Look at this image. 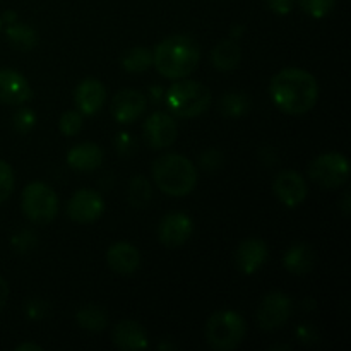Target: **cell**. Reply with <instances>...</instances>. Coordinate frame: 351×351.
<instances>
[{"label": "cell", "instance_id": "obj_1", "mask_svg": "<svg viewBox=\"0 0 351 351\" xmlns=\"http://www.w3.org/2000/svg\"><path fill=\"white\" fill-rule=\"evenodd\" d=\"M269 95L278 110L287 115L300 117L311 112L319 99V84L311 72L288 67L274 74Z\"/></svg>", "mask_w": 351, "mask_h": 351}, {"label": "cell", "instance_id": "obj_2", "mask_svg": "<svg viewBox=\"0 0 351 351\" xmlns=\"http://www.w3.org/2000/svg\"><path fill=\"white\" fill-rule=\"evenodd\" d=\"M201 60V47L189 34H171L156 45L153 65L163 77L178 81L197 69Z\"/></svg>", "mask_w": 351, "mask_h": 351}, {"label": "cell", "instance_id": "obj_3", "mask_svg": "<svg viewBox=\"0 0 351 351\" xmlns=\"http://www.w3.org/2000/svg\"><path fill=\"white\" fill-rule=\"evenodd\" d=\"M153 178L160 191L167 195L184 197L197 185V168L182 154L168 153L154 161Z\"/></svg>", "mask_w": 351, "mask_h": 351}, {"label": "cell", "instance_id": "obj_4", "mask_svg": "<svg viewBox=\"0 0 351 351\" xmlns=\"http://www.w3.org/2000/svg\"><path fill=\"white\" fill-rule=\"evenodd\" d=\"M209 88L191 79H178L167 91V106L177 119H194L211 106Z\"/></svg>", "mask_w": 351, "mask_h": 351}, {"label": "cell", "instance_id": "obj_5", "mask_svg": "<svg viewBox=\"0 0 351 351\" xmlns=\"http://www.w3.org/2000/svg\"><path fill=\"white\" fill-rule=\"evenodd\" d=\"M247 332L245 319L235 311H218L208 319L204 336L208 345L216 351L239 348Z\"/></svg>", "mask_w": 351, "mask_h": 351}, {"label": "cell", "instance_id": "obj_6", "mask_svg": "<svg viewBox=\"0 0 351 351\" xmlns=\"http://www.w3.org/2000/svg\"><path fill=\"white\" fill-rule=\"evenodd\" d=\"M21 209L29 221L45 225L53 221L58 215V197L50 185L43 182H31L21 195Z\"/></svg>", "mask_w": 351, "mask_h": 351}, {"label": "cell", "instance_id": "obj_7", "mask_svg": "<svg viewBox=\"0 0 351 351\" xmlns=\"http://www.w3.org/2000/svg\"><path fill=\"white\" fill-rule=\"evenodd\" d=\"M308 177L324 189L343 187L350 178L348 158L341 153L319 154L308 165Z\"/></svg>", "mask_w": 351, "mask_h": 351}, {"label": "cell", "instance_id": "obj_8", "mask_svg": "<svg viewBox=\"0 0 351 351\" xmlns=\"http://www.w3.org/2000/svg\"><path fill=\"white\" fill-rule=\"evenodd\" d=\"M293 314V300L281 291H273L263 298L257 308V322L263 331L281 329Z\"/></svg>", "mask_w": 351, "mask_h": 351}, {"label": "cell", "instance_id": "obj_9", "mask_svg": "<svg viewBox=\"0 0 351 351\" xmlns=\"http://www.w3.org/2000/svg\"><path fill=\"white\" fill-rule=\"evenodd\" d=\"M105 211V201L101 195L91 189H81L71 197L67 204V215L79 225H89L101 218Z\"/></svg>", "mask_w": 351, "mask_h": 351}, {"label": "cell", "instance_id": "obj_10", "mask_svg": "<svg viewBox=\"0 0 351 351\" xmlns=\"http://www.w3.org/2000/svg\"><path fill=\"white\" fill-rule=\"evenodd\" d=\"M144 141L151 149H167L177 141V122L173 115L156 112L144 123Z\"/></svg>", "mask_w": 351, "mask_h": 351}, {"label": "cell", "instance_id": "obj_11", "mask_svg": "<svg viewBox=\"0 0 351 351\" xmlns=\"http://www.w3.org/2000/svg\"><path fill=\"white\" fill-rule=\"evenodd\" d=\"M192 232H194V223L189 218L185 213L173 211L163 216L158 226V239L165 247L170 249H177V247L184 245L189 239H191Z\"/></svg>", "mask_w": 351, "mask_h": 351}, {"label": "cell", "instance_id": "obj_12", "mask_svg": "<svg viewBox=\"0 0 351 351\" xmlns=\"http://www.w3.org/2000/svg\"><path fill=\"white\" fill-rule=\"evenodd\" d=\"M147 99L146 95H143L137 89H122L113 96V101L110 110H112L113 119L119 123H132L139 120L146 113Z\"/></svg>", "mask_w": 351, "mask_h": 351}, {"label": "cell", "instance_id": "obj_13", "mask_svg": "<svg viewBox=\"0 0 351 351\" xmlns=\"http://www.w3.org/2000/svg\"><path fill=\"white\" fill-rule=\"evenodd\" d=\"M273 191L276 197L288 208H297L307 199V182L298 171L283 170L276 175L273 182Z\"/></svg>", "mask_w": 351, "mask_h": 351}, {"label": "cell", "instance_id": "obj_14", "mask_svg": "<svg viewBox=\"0 0 351 351\" xmlns=\"http://www.w3.org/2000/svg\"><path fill=\"white\" fill-rule=\"evenodd\" d=\"M33 98V89L21 72L0 69V101L5 105H24Z\"/></svg>", "mask_w": 351, "mask_h": 351}, {"label": "cell", "instance_id": "obj_15", "mask_svg": "<svg viewBox=\"0 0 351 351\" xmlns=\"http://www.w3.org/2000/svg\"><path fill=\"white\" fill-rule=\"evenodd\" d=\"M269 250L264 240L245 239L235 252L237 267L242 274H256L266 264Z\"/></svg>", "mask_w": 351, "mask_h": 351}, {"label": "cell", "instance_id": "obj_16", "mask_svg": "<svg viewBox=\"0 0 351 351\" xmlns=\"http://www.w3.org/2000/svg\"><path fill=\"white\" fill-rule=\"evenodd\" d=\"M75 105L81 115H96L103 108L106 99V89L103 82L95 77H86L75 88Z\"/></svg>", "mask_w": 351, "mask_h": 351}, {"label": "cell", "instance_id": "obj_17", "mask_svg": "<svg viewBox=\"0 0 351 351\" xmlns=\"http://www.w3.org/2000/svg\"><path fill=\"white\" fill-rule=\"evenodd\" d=\"M106 263L110 269L117 274L129 276L134 274L141 266V254L132 243L117 242L106 252Z\"/></svg>", "mask_w": 351, "mask_h": 351}, {"label": "cell", "instance_id": "obj_18", "mask_svg": "<svg viewBox=\"0 0 351 351\" xmlns=\"http://www.w3.org/2000/svg\"><path fill=\"white\" fill-rule=\"evenodd\" d=\"M113 343L123 351H139L147 348V332L137 321L125 319L113 329Z\"/></svg>", "mask_w": 351, "mask_h": 351}, {"label": "cell", "instance_id": "obj_19", "mask_svg": "<svg viewBox=\"0 0 351 351\" xmlns=\"http://www.w3.org/2000/svg\"><path fill=\"white\" fill-rule=\"evenodd\" d=\"M101 163L103 151L95 143H82L79 146L72 147L67 153V165L74 171L88 173V171H95L96 168L101 167Z\"/></svg>", "mask_w": 351, "mask_h": 351}, {"label": "cell", "instance_id": "obj_20", "mask_svg": "<svg viewBox=\"0 0 351 351\" xmlns=\"http://www.w3.org/2000/svg\"><path fill=\"white\" fill-rule=\"evenodd\" d=\"M314 250L307 243H295L287 250L283 257V266L291 274H307L314 267Z\"/></svg>", "mask_w": 351, "mask_h": 351}, {"label": "cell", "instance_id": "obj_21", "mask_svg": "<svg viewBox=\"0 0 351 351\" xmlns=\"http://www.w3.org/2000/svg\"><path fill=\"white\" fill-rule=\"evenodd\" d=\"M240 58H242V48L235 40L221 41L211 51L213 65L223 72L233 71L240 64Z\"/></svg>", "mask_w": 351, "mask_h": 351}, {"label": "cell", "instance_id": "obj_22", "mask_svg": "<svg viewBox=\"0 0 351 351\" xmlns=\"http://www.w3.org/2000/svg\"><path fill=\"white\" fill-rule=\"evenodd\" d=\"M7 41L12 45L14 48L23 51L33 50L38 45V33L31 26L23 23H10L5 29Z\"/></svg>", "mask_w": 351, "mask_h": 351}, {"label": "cell", "instance_id": "obj_23", "mask_svg": "<svg viewBox=\"0 0 351 351\" xmlns=\"http://www.w3.org/2000/svg\"><path fill=\"white\" fill-rule=\"evenodd\" d=\"M75 321L86 331L99 332L108 324V315H106L105 308L99 305H84L75 314Z\"/></svg>", "mask_w": 351, "mask_h": 351}, {"label": "cell", "instance_id": "obj_24", "mask_svg": "<svg viewBox=\"0 0 351 351\" xmlns=\"http://www.w3.org/2000/svg\"><path fill=\"white\" fill-rule=\"evenodd\" d=\"M151 65H153V53L149 51V48H130L122 57V67L130 74H141V72L147 71Z\"/></svg>", "mask_w": 351, "mask_h": 351}, {"label": "cell", "instance_id": "obj_25", "mask_svg": "<svg viewBox=\"0 0 351 351\" xmlns=\"http://www.w3.org/2000/svg\"><path fill=\"white\" fill-rule=\"evenodd\" d=\"M219 110L225 117L230 119H240V117L247 115V112L250 110V99L247 98V95L243 93H226L223 95V98L219 99Z\"/></svg>", "mask_w": 351, "mask_h": 351}, {"label": "cell", "instance_id": "obj_26", "mask_svg": "<svg viewBox=\"0 0 351 351\" xmlns=\"http://www.w3.org/2000/svg\"><path fill=\"white\" fill-rule=\"evenodd\" d=\"M297 2L305 14L315 19L326 17L336 5V0H297Z\"/></svg>", "mask_w": 351, "mask_h": 351}, {"label": "cell", "instance_id": "obj_27", "mask_svg": "<svg viewBox=\"0 0 351 351\" xmlns=\"http://www.w3.org/2000/svg\"><path fill=\"white\" fill-rule=\"evenodd\" d=\"M151 199V187L149 182L144 177H136L130 182V202L134 206L147 204Z\"/></svg>", "mask_w": 351, "mask_h": 351}, {"label": "cell", "instance_id": "obj_28", "mask_svg": "<svg viewBox=\"0 0 351 351\" xmlns=\"http://www.w3.org/2000/svg\"><path fill=\"white\" fill-rule=\"evenodd\" d=\"M14 182H16V178H14L12 167L7 161L0 160V202L7 201L9 195L12 194Z\"/></svg>", "mask_w": 351, "mask_h": 351}, {"label": "cell", "instance_id": "obj_29", "mask_svg": "<svg viewBox=\"0 0 351 351\" xmlns=\"http://www.w3.org/2000/svg\"><path fill=\"white\" fill-rule=\"evenodd\" d=\"M58 127H60V132L64 134V136H75V134L82 129V115L79 112H74V110L65 112L64 115L60 117Z\"/></svg>", "mask_w": 351, "mask_h": 351}, {"label": "cell", "instance_id": "obj_30", "mask_svg": "<svg viewBox=\"0 0 351 351\" xmlns=\"http://www.w3.org/2000/svg\"><path fill=\"white\" fill-rule=\"evenodd\" d=\"M36 123V115H34L33 110L29 108H21L19 112L14 117V127L19 134H27Z\"/></svg>", "mask_w": 351, "mask_h": 351}, {"label": "cell", "instance_id": "obj_31", "mask_svg": "<svg viewBox=\"0 0 351 351\" xmlns=\"http://www.w3.org/2000/svg\"><path fill=\"white\" fill-rule=\"evenodd\" d=\"M199 163H201V167L208 171L218 170L219 165L223 163V156H221V153H218V151H215V149L206 151V153L199 158Z\"/></svg>", "mask_w": 351, "mask_h": 351}, {"label": "cell", "instance_id": "obj_32", "mask_svg": "<svg viewBox=\"0 0 351 351\" xmlns=\"http://www.w3.org/2000/svg\"><path fill=\"white\" fill-rule=\"evenodd\" d=\"M34 243H36V237L31 232H21L19 235H16L12 239V245L17 252H26Z\"/></svg>", "mask_w": 351, "mask_h": 351}, {"label": "cell", "instance_id": "obj_33", "mask_svg": "<svg viewBox=\"0 0 351 351\" xmlns=\"http://www.w3.org/2000/svg\"><path fill=\"white\" fill-rule=\"evenodd\" d=\"M295 5V0H267V7L278 16H287L291 12Z\"/></svg>", "mask_w": 351, "mask_h": 351}, {"label": "cell", "instance_id": "obj_34", "mask_svg": "<svg viewBox=\"0 0 351 351\" xmlns=\"http://www.w3.org/2000/svg\"><path fill=\"white\" fill-rule=\"evenodd\" d=\"M134 146H136V141H134V137H130L129 134L123 132L117 137V151H119L120 154H123V156L130 154Z\"/></svg>", "mask_w": 351, "mask_h": 351}, {"label": "cell", "instance_id": "obj_35", "mask_svg": "<svg viewBox=\"0 0 351 351\" xmlns=\"http://www.w3.org/2000/svg\"><path fill=\"white\" fill-rule=\"evenodd\" d=\"M43 304V302L41 300H31V302H27V305H26V314L29 315L31 319H40V317H43L45 314H47V305H45L43 308L40 307V305Z\"/></svg>", "mask_w": 351, "mask_h": 351}, {"label": "cell", "instance_id": "obj_36", "mask_svg": "<svg viewBox=\"0 0 351 351\" xmlns=\"http://www.w3.org/2000/svg\"><path fill=\"white\" fill-rule=\"evenodd\" d=\"M7 300H9V285H7V281L0 276V311L5 307Z\"/></svg>", "mask_w": 351, "mask_h": 351}, {"label": "cell", "instance_id": "obj_37", "mask_svg": "<svg viewBox=\"0 0 351 351\" xmlns=\"http://www.w3.org/2000/svg\"><path fill=\"white\" fill-rule=\"evenodd\" d=\"M341 209H343V215L348 216L351 213V206H350V192H346L341 199Z\"/></svg>", "mask_w": 351, "mask_h": 351}, {"label": "cell", "instance_id": "obj_38", "mask_svg": "<svg viewBox=\"0 0 351 351\" xmlns=\"http://www.w3.org/2000/svg\"><path fill=\"white\" fill-rule=\"evenodd\" d=\"M17 351H27V350H33V351H41L43 348H41L40 345H36V343H24V345H19L16 348Z\"/></svg>", "mask_w": 351, "mask_h": 351}, {"label": "cell", "instance_id": "obj_39", "mask_svg": "<svg viewBox=\"0 0 351 351\" xmlns=\"http://www.w3.org/2000/svg\"><path fill=\"white\" fill-rule=\"evenodd\" d=\"M16 21H17V14L14 12V10H7V12L2 16V23L10 24V23H16Z\"/></svg>", "mask_w": 351, "mask_h": 351}, {"label": "cell", "instance_id": "obj_40", "mask_svg": "<svg viewBox=\"0 0 351 351\" xmlns=\"http://www.w3.org/2000/svg\"><path fill=\"white\" fill-rule=\"evenodd\" d=\"M2 24H3L2 23V16H0V31H2Z\"/></svg>", "mask_w": 351, "mask_h": 351}]
</instances>
